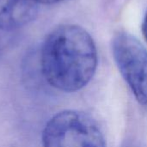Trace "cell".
Listing matches in <instances>:
<instances>
[{"instance_id": "8992f818", "label": "cell", "mask_w": 147, "mask_h": 147, "mask_svg": "<svg viewBox=\"0 0 147 147\" xmlns=\"http://www.w3.org/2000/svg\"><path fill=\"white\" fill-rule=\"evenodd\" d=\"M142 34L145 37V39L147 40V12L144 17L143 22H142Z\"/></svg>"}, {"instance_id": "3957f363", "label": "cell", "mask_w": 147, "mask_h": 147, "mask_svg": "<svg viewBox=\"0 0 147 147\" xmlns=\"http://www.w3.org/2000/svg\"><path fill=\"white\" fill-rule=\"evenodd\" d=\"M112 53L118 70L136 101L147 104V49L134 35L120 31L112 39Z\"/></svg>"}, {"instance_id": "7a4b0ae2", "label": "cell", "mask_w": 147, "mask_h": 147, "mask_svg": "<svg viewBox=\"0 0 147 147\" xmlns=\"http://www.w3.org/2000/svg\"><path fill=\"white\" fill-rule=\"evenodd\" d=\"M43 147H106L97 122L88 114L64 110L53 115L42 133Z\"/></svg>"}, {"instance_id": "6da1fadb", "label": "cell", "mask_w": 147, "mask_h": 147, "mask_svg": "<svg viewBox=\"0 0 147 147\" xmlns=\"http://www.w3.org/2000/svg\"><path fill=\"white\" fill-rule=\"evenodd\" d=\"M98 63L90 34L75 24H62L47 36L41 47L40 66L47 82L64 92L85 87L94 77Z\"/></svg>"}, {"instance_id": "5b68a950", "label": "cell", "mask_w": 147, "mask_h": 147, "mask_svg": "<svg viewBox=\"0 0 147 147\" xmlns=\"http://www.w3.org/2000/svg\"><path fill=\"white\" fill-rule=\"evenodd\" d=\"M36 3H41V4H54L60 3L64 0H33Z\"/></svg>"}, {"instance_id": "277c9868", "label": "cell", "mask_w": 147, "mask_h": 147, "mask_svg": "<svg viewBox=\"0 0 147 147\" xmlns=\"http://www.w3.org/2000/svg\"><path fill=\"white\" fill-rule=\"evenodd\" d=\"M37 14L33 0H0V29L14 30L32 22Z\"/></svg>"}]
</instances>
